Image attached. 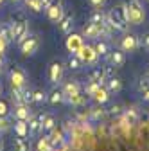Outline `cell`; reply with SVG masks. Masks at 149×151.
Masks as SVG:
<instances>
[{
	"instance_id": "obj_1",
	"label": "cell",
	"mask_w": 149,
	"mask_h": 151,
	"mask_svg": "<svg viewBox=\"0 0 149 151\" xmlns=\"http://www.w3.org/2000/svg\"><path fill=\"white\" fill-rule=\"evenodd\" d=\"M106 25L111 31H122V32L128 31L129 22H128V14H126V6L124 4H119L115 7H111L110 13H106Z\"/></svg>"
},
{
	"instance_id": "obj_2",
	"label": "cell",
	"mask_w": 149,
	"mask_h": 151,
	"mask_svg": "<svg viewBox=\"0 0 149 151\" xmlns=\"http://www.w3.org/2000/svg\"><path fill=\"white\" fill-rule=\"evenodd\" d=\"M63 92H65V97L70 104L74 106H81L85 104V96H83V90H81V85L76 81V79H68L63 83Z\"/></svg>"
},
{
	"instance_id": "obj_3",
	"label": "cell",
	"mask_w": 149,
	"mask_h": 151,
	"mask_svg": "<svg viewBox=\"0 0 149 151\" xmlns=\"http://www.w3.org/2000/svg\"><path fill=\"white\" fill-rule=\"evenodd\" d=\"M126 6V14H128V22L131 25H140L145 20V11L144 6L140 4V0H128L124 4Z\"/></svg>"
},
{
	"instance_id": "obj_4",
	"label": "cell",
	"mask_w": 149,
	"mask_h": 151,
	"mask_svg": "<svg viewBox=\"0 0 149 151\" xmlns=\"http://www.w3.org/2000/svg\"><path fill=\"white\" fill-rule=\"evenodd\" d=\"M11 29H13V42H16V43H22L25 38L29 36V24H27L25 18L16 20L11 25Z\"/></svg>"
},
{
	"instance_id": "obj_5",
	"label": "cell",
	"mask_w": 149,
	"mask_h": 151,
	"mask_svg": "<svg viewBox=\"0 0 149 151\" xmlns=\"http://www.w3.org/2000/svg\"><path fill=\"white\" fill-rule=\"evenodd\" d=\"M120 49L124 52H135L138 47H140V38L135 34V32H126L122 38H120V42H119Z\"/></svg>"
},
{
	"instance_id": "obj_6",
	"label": "cell",
	"mask_w": 149,
	"mask_h": 151,
	"mask_svg": "<svg viewBox=\"0 0 149 151\" xmlns=\"http://www.w3.org/2000/svg\"><path fill=\"white\" fill-rule=\"evenodd\" d=\"M76 54L81 58V61L86 63V65H97V61H99V54L95 52L94 45H83L79 49V52H76Z\"/></svg>"
},
{
	"instance_id": "obj_7",
	"label": "cell",
	"mask_w": 149,
	"mask_h": 151,
	"mask_svg": "<svg viewBox=\"0 0 149 151\" xmlns=\"http://www.w3.org/2000/svg\"><path fill=\"white\" fill-rule=\"evenodd\" d=\"M65 76V65L61 61H52L49 65V81L52 85H59Z\"/></svg>"
},
{
	"instance_id": "obj_8",
	"label": "cell",
	"mask_w": 149,
	"mask_h": 151,
	"mask_svg": "<svg viewBox=\"0 0 149 151\" xmlns=\"http://www.w3.org/2000/svg\"><path fill=\"white\" fill-rule=\"evenodd\" d=\"M20 49H22V54H24V56H32L36 50L40 49V36L29 34L25 40L20 43Z\"/></svg>"
},
{
	"instance_id": "obj_9",
	"label": "cell",
	"mask_w": 149,
	"mask_h": 151,
	"mask_svg": "<svg viewBox=\"0 0 149 151\" xmlns=\"http://www.w3.org/2000/svg\"><path fill=\"white\" fill-rule=\"evenodd\" d=\"M9 81H11V86L13 90H18V88H24L25 86V81H27V76L22 68L18 67H13L9 70Z\"/></svg>"
},
{
	"instance_id": "obj_10",
	"label": "cell",
	"mask_w": 149,
	"mask_h": 151,
	"mask_svg": "<svg viewBox=\"0 0 149 151\" xmlns=\"http://www.w3.org/2000/svg\"><path fill=\"white\" fill-rule=\"evenodd\" d=\"M45 11H47L49 20H50V22H54V24H58L61 18H63V14H65V9H63L61 0H56V2H52Z\"/></svg>"
},
{
	"instance_id": "obj_11",
	"label": "cell",
	"mask_w": 149,
	"mask_h": 151,
	"mask_svg": "<svg viewBox=\"0 0 149 151\" xmlns=\"http://www.w3.org/2000/svg\"><path fill=\"white\" fill-rule=\"evenodd\" d=\"M106 61L111 65V67H115V68H119V67H122L124 63H126V54H124V50L122 49H111L110 52H108V56H106Z\"/></svg>"
},
{
	"instance_id": "obj_12",
	"label": "cell",
	"mask_w": 149,
	"mask_h": 151,
	"mask_svg": "<svg viewBox=\"0 0 149 151\" xmlns=\"http://www.w3.org/2000/svg\"><path fill=\"white\" fill-rule=\"evenodd\" d=\"M88 81L97 83V85H101L102 81H106V68L99 67V65H94V67L90 68V72H88Z\"/></svg>"
},
{
	"instance_id": "obj_13",
	"label": "cell",
	"mask_w": 149,
	"mask_h": 151,
	"mask_svg": "<svg viewBox=\"0 0 149 151\" xmlns=\"http://www.w3.org/2000/svg\"><path fill=\"white\" fill-rule=\"evenodd\" d=\"M83 45H85L83 34H74V32L68 34V38H67V49H68V52H79V49Z\"/></svg>"
},
{
	"instance_id": "obj_14",
	"label": "cell",
	"mask_w": 149,
	"mask_h": 151,
	"mask_svg": "<svg viewBox=\"0 0 149 151\" xmlns=\"http://www.w3.org/2000/svg\"><path fill=\"white\" fill-rule=\"evenodd\" d=\"M90 97L94 99L95 103H99V104H104V103H108V101H110V92H108V88H106V86L99 85L94 92H92V96H90Z\"/></svg>"
},
{
	"instance_id": "obj_15",
	"label": "cell",
	"mask_w": 149,
	"mask_h": 151,
	"mask_svg": "<svg viewBox=\"0 0 149 151\" xmlns=\"http://www.w3.org/2000/svg\"><path fill=\"white\" fill-rule=\"evenodd\" d=\"M13 115H14V119H18V121H29L32 113H31L29 104H14Z\"/></svg>"
},
{
	"instance_id": "obj_16",
	"label": "cell",
	"mask_w": 149,
	"mask_h": 151,
	"mask_svg": "<svg viewBox=\"0 0 149 151\" xmlns=\"http://www.w3.org/2000/svg\"><path fill=\"white\" fill-rule=\"evenodd\" d=\"M27 126H29V137H36L42 131V115H31Z\"/></svg>"
},
{
	"instance_id": "obj_17",
	"label": "cell",
	"mask_w": 149,
	"mask_h": 151,
	"mask_svg": "<svg viewBox=\"0 0 149 151\" xmlns=\"http://www.w3.org/2000/svg\"><path fill=\"white\" fill-rule=\"evenodd\" d=\"M47 101H49L50 104H59V103L67 101L63 88H52V90H50V93H47Z\"/></svg>"
},
{
	"instance_id": "obj_18",
	"label": "cell",
	"mask_w": 149,
	"mask_h": 151,
	"mask_svg": "<svg viewBox=\"0 0 149 151\" xmlns=\"http://www.w3.org/2000/svg\"><path fill=\"white\" fill-rule=\"evenodd\" d=\"M58 124L54 113H43L42 115V131H52Z\"/></svg>"
},
{
	"instance_id": "obj_19",
	"label": "cell",
	"mask_w": 149,
	"mask_h": 151,
	"mask_svg": "<svg viewBox=\"0 0 149 151\" xmlns=\"http://www.w3.org/2000/svg\"><path fill=\"white\" fill-rule=\"evenodd\" d=\"M104 86L108 88L110 93H119V92L122 90V79L117 78V76H111V78L106 79V85H104Z\"/></svg>"
},
{
	"instance_id": "obj_20",
	"label": "cell",
	"mask_w": 149,
	"mask_h": 151,
	"mask_svg": "<svg viewBox=\"0 0 149 151\" xmlns=\"http://www.w3.org/2000/svg\"><path fill=\"white\" fill-rule=\"evenodd\" d=\"M58 25H59L61 32L70 34V32H72V29H74V16H72V14H68V13H65V14H63V18L58 22Z\"/></svg>"
},
{
	"instance_id": "obj_21",
	"label": "cell",
	"mask_w": 149,
	"mask_h": 151,
	"mask_svg": "<svg viewBox=\"0 0 149 151\" xmlns=\"http://www.w3.org/2000/svg\"><path fill=\"white\" fill-rule=\"evenodd\" d=\"M83 65H85V63L81 61V58H79V56H77L76 52H70V56L67 58V68H70V70H74V72H76V70H79Z\"/></svg>"
},
{
	"instance_id": "obj_22",
	"label": "cell",
	"mask_w": 149,
	"mask_h": 151,
	"mask_svg": "<svg viewBox=\"0 0 149 151\" xmlns=\"http://www.w3.org/2000/svg\"><path fill=\"white\" fill-rule=\"evenodd\" d=\"M90 24H95V25H104L106 24V13L102 9H94L90 14Z\"/></svg>"
},
{
	"instance_id": "obj_23",
	"label": "cell",
	"mask_w": 149,
	"mask_h": 151,
	"mask_svg": "<svg viewBox=\"0 0 149 151\" xmlns=\"http://www.w3.org/2000/svg\"><path fill=\"white\" fill-rule=\"evenodd\" d=\"M13 126H14V133H16L18 137H27V135H29L27 121H18V119H16V122H14Z\"/></svg>"
},
{
	"instance_id": "obj_24",
	"label": "cell",
	"mask_w": 149,
	"mask_h": 151,
	"mask_svg": "<svg viewBox=\"0 0 149 151\" xmlns=\"http://www.w3.org/2000/svg\"><path fill=\"white\" fill-rule=\"evenodd\" d=\"M94 49H95V52H97L99 56H108V52L111 50L110 43L104 42V40H97V42L94 43Z\"/></svg>"
},
{
	"instance_id": "obj_25",
	"label": "cell",
	"mask_w": 149,
	"mask_h": 151,
	"mask_svg": "<svg viewBox=\"0 0 149 151\" xmlns=\"http://www.w3.org/2000/svg\"><path fill=\"white\" fill-rule=\"evenodd\" d=\"M13 146H14V151H29V142L25 137H18L13 140Z\"/></svg>"
},
{
	"instance_id": "obj_26",
	"label": "cell",
	"mask_w": 149,
	"mask_h": 151,
	"mask_svg": "<svg viewBox=\"0 0 149 151\" xmlns=\"http://www.w3.org/2000/svg\"><path fill=\"white\" fill-rule=\"evenodd\" d=\"M124 119H126V122H128L129 126L137 124V121H138V111H137V108H129V110L126 111Z\"/></svg>"
},
{
	"instance_id": "obj_27",
	"label": "cell",
	"mask_w": 149,
	"mask_h": 151,
	"mask_svg": "<svg viewBox=\"0 0 149 151\" xmlns=\"http://www.w3.org/2000/svg\"><path fill=\"white\" fill-rule=\"evenodd\" d=\"M52 149V144H50V139L49 137H42L38 139V144H36V151H50Z\"/></svg>"
},
{
	"instance_id": "obj_28",
	"label": "cell",
	"mask_w": 149,
	"mask_h": 151,
	"mask_svg": "<svg viewBox=\"0 0 149 151\" xmlns=\"http://www.w3.org/2000/svg\"><path fill=\"white\" fill-rule=\"evenodd\" d=\"M49 139H50V144H52V147H58V146L63 142V133L54 128V129H52V135H50Z\"/></svg>"
},
{
	"instance_id": "obj_29",
	"label": "cell",
	"mask_w": 149,
	"mask_h": 151,
	"mask_svg": "<svg viewBox=\"0 0 149 151\" xmlns=\"http://www.w3.org/2000/svg\"><path fill=\"white\" fill-rule=\"evenodd\" d=\"M27 6H29V9L32 13H40V11L45 9V2H43V0H29Z\"/></svg>"
},
{
	"instance_id": "obj_30",
	"label": "cell",
	"mask_w": 149,
	"mask_h": 151,
	"mask_svg": "<svg viewBox=\"0 0 149 151\" xmlns=\"http://www.w3.org/2000/svg\"><path fill=\"white\" fill-rule=\"evenodd\" d=\"M31 101H34V103H43V101H47V93L43 92V90H32L31 92Z\"/></svg>"
},
{
	"instance_id": "obj_31",
	"label": "cell",
	"mask_w": 149,
	"mask_h": 151,
	"mask_svg": "<svg viewBox=\"0 0 149 151\" xmlns=\"http://www.w3.org/2000/svg\"><path fill=\"white\" fill-rule=\"evenodd\" d=\"M0 38H4L6 42L13 40V29H11V25H0Z\"/></svg>"
},
{
	"instance_id": "obj_32",
	"label": "cell",
	"mask_w": 149,
	"mask_h": 151,
	"mask_svg": "<svg viewBox=\"0 0 149 151\" xmlns=\"http://www.w3.org/2000/svg\"><path fill=\"white\" fill-rule=\"evenodd\" d=\"M11 128V122L7 121V117H0V133L2 131H7Z\"/></svg>"
},
{
	"instance_id": "obj_33",
	"label": "cell",
	"mask_w": 149,
	"mask_h": 151,
	"mask_svg": "<svg viewBox=\"0 0 149 151\" xmlns=\"http://www.w3.org/2000/svg\"><path fill=\"white\" fill-rule=\"evenodd\" d=\"M9 113V106H7V103L6 101H0V117H6Z\"/></svg>"
},
{
	"instance_id": "obj_34",
	"label": "cell",
	"mask_w": 149,
	"mask_h": 151,
	"mask_svg": "<svg viewBox=\"0 0 149 151\" xmlns=\"http://www.w3.org/2000/svg\"><path fill=\"white\" fill-rule=\"evenodd\" d=\"M140 45H142V47H145V49H149V31L140 38Z\"/></svg>"
},
{
	"instance_id": "obj_35",
	"label": "cell",
	"mask_w": 149,
	"mask_h": 151,
	"mask_svg": "<svg viewBox=\"0 0 149 151\" xmlns=\"http://www.w3.org/2000/svg\"><path fill=\"white\" fill-rule=\"evenodd\" d=\"M90 4L94 6L95 9H102V6L106 4V0H90Z\"/></svg>"
},
{
	"instance_id": "obj_36",
	"label": "cell",
	"mask_w": 149,
	"mask_h": 151,
	"mask_svg": "<svg viewBox=\"0 0 149 151\" xmlns=\"http://www.w3.org/2000/svg\"><path fill=\"white\" fill-rule=\"evenodd\" d=\"M140 96H142V99H144L145 103H149V88H145L144 92H140Z\"/></svg>"
},
{
	"instance_id": "obj_37",
	"label": "cell",
	"mask_w": 149,
	"mask_h": 151,
	"mask_svg": "<svg viewBox=\"0 0 149 151\" xmlns=\"http://www.w3.org/2000/svg\"><path fill=\"white\" fill-rule=\"evenodd\" d=\"M6 45H7V42L4 40V38H0V52H2V54L6 52Z\"/></svg>"
},
{
	"instance_id": "obj_38",
	"label": "cell",
	"mask_w": 149,
	"mask_h": 151,
	"mask_svg": "<svg viewBox=\"0 0 149 151\" xmlns=\"http://www.w3.org/2000/svg\"><path fill=\"white\" fill-rule=\"evenodd\" d=\"M120 111V106H113V108H111V113H119Z\"/></svg>"
},
{
	"instance_id": "obj_39",
	"label": "cell",
	"mask_w": 149,
	"mask_h": 151,
	"mask_svg": "<svg viewBox=\"0 0 149 151\" xmlns=\"http://www.w3.org/2000/svg\"><path fill=\"white\" fill-rule=\"evenodd\" d=\"M4 93V86H2V83H0V96Z\"/></svg>"
},
{
	"instance_id": "obj_40",
	"label": "cell",
	"mask_w": 149,
	"mask_h": 151,
	"mask_svg": "<svg viewBox=\"0 0 149 151\" xmlns=\"http://www.w3.org/2000/svg\"><path fill=\"white\" fill-rule=\"evenodd\" d=\"M4 149V142H2V139H0V151Z\"/></svg>"
},
{
	"instance_id": "obj_41",
	"label": "cell",
	"mask_w": 149,
	"mask_h": 151,
	"mask_svg": "<svg viewBox=\"0 0 149 151\" xmlns=\"http://www.w3.org/2000/svg\"><path fill=\"white\" fill-rule=\"evenodd\" d=\"M2 56H4V54H2V52H0V63H2Z\"/></svg>"
},
{
	"instance_id": "obj_42",
	"label": "cell",
	"mask_w": 149,
	"mask_h": 151,
	"mask_svg": "<svg viewBox=\"0 0 149 151\" xmlns=\"http://www.w3.org/2000/svg\"><path fill=\"white\" fill-rule=\"evenodd\" d=\"M13 2H24V0H13Z\"/></svg>"
},
{
	"instance_id": "obj_43",
	"label": "cell",
	"mask_w": 149,
	"mask_h": 151,
	"mask_svg": "<svg viewBox=\"0 0 149 151\" xmlns=\"http://www.w3.org/2000/svg\"><path fill=\"white\" fill-rule=\"evenodd\" d=\"M0 74H2V67H0Z\"/></svg>"
},
{
	"instance_id": "obj_44",
	"label": "cell",
	"mask_w": 149,
	"mask_h": 151,
	"mask_svg": "<svg viewBox=\"0 0 149 151\" xmlns=\"http://www.w3.org/2000/svg\"><path fill=\"white\" fill-rule=\"evenodd\" d=\"M147 74H149V67H147Z\"/></svg>"
},
{
	"instance_id": "obj_45",
	"label": "cell",
	"mask_w": 149,
	"mask_h": 151,
	"mask_svg": "<svg viewBox=\"0 0 149 151\" xmlns=\"http://www.w3.org/2000/svg\"><path fill=\"white\" fill-rule=\"evenodd\" d=\"M0 4H2V0H0Z\"/></svg>"
}]
</instances>
